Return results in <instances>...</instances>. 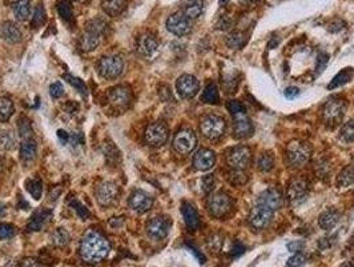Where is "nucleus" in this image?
I'll return each mask as SVG.
<instances>
[{
    "instance_id": "1",
    "label": "nucleus",
    "mask_w": 354,
    "mask_h": 267,
    "mask_svg": "<svg viewBox=\"0 0 354 267\" xmlns=\"http://www.w3.org/2000/svg\"><path fill=\"white\" fill-rule=\"evenodd\" d=\"M111 251V245L99 232H90L83 238L80 243V258L91 264L100 263Z\"/></svg>"
},
{
    "instance_id": "2",
    "label": "nucleus",
    "mask_w": 354,
    "mask_h": 267,
    "mask_svg": "<svg viewBox=\"0 0 354 267\" xmlns=\"http://www.w3.org/2000/svg\"><path fill=\"white\" fill-rule=\"evenodd\" d=\"M311 154V148L308 143L301 141L290 142L285 151V162L289 167L297 169L306 164Z\"/></svg>"
},
{
    "instance_id": "3",
    "label": "nucleus",
    "mask_w": 354,
    "mask_h": 267,
    "mask_svg": "<svg viewBox=\"0 0 354 267\" xmlns=\"http://www.w3.org/2000/svg\"><path fill=\"white\" fill-rule=\"evenodd\" d=\"M346 112V102L341 97H332L322 107V119L329 127L338 126Z\"/></svg>"
},
{
    "instance_id": "4",
    "label": "nucleus",
    "mask_w": 354,
    "mask_h": 267,
    "mask_svg": "<svg viewBox=\"0 0 354 267\" xmlns=\"http://www.w3.org/2000/svg\"><path fill=\"white\" fill-rule=\"evenodd\" d=\"M200 131L209 141H218L225 135L226 122L221 116L209 114L203 116V119L200 120Z\"/></svg>"
},
{
    "instance_id": "5",
    "label": "nucleus",
    "mask_w": 354,
    "mask_h": 267,
    "mask_svg": "<svg viewBox=\"0 0 354 267\" xmlns=\"http://www.w3.org/2000/svg\"><path fill=\"white\" fill-rule=\"evenodd\" d=\"M207 207L212 217L221 219V218L228 217L229 213L232 211L233 201L226 192H213V194L208 198Z\"/></svg>"
},
{
    "instance_id": "6",
    "label": "nucleus",
    "mask_w": 354,
    "mask_h": 267,
    "mask_svg": "<svg viewBox=\"0 0 354 267\" xmlns=\"http://www.w3.org/2000/svg\"><path fill=\"white\" fill-rule=\"evenodd\" d=\"M124 70V60L119 55H108L103 56L97 64V71L101 78L105 79H114L117 78Z\"/></svg>"
},
{
    "instance_id": "7",
    "label": "nucleus",
    "mask_w": 354,
    "mask_h": 267,
    "mask_svg": "<svg viewBox=\"0 0 354 267\" xmlns=\"http://www.w3.org/2000/svg\"><path fill=\"white\" fill-rule=\"evenodd\" d=\"M197 146V137L193 130L183 128L176 134L173 138V147L179 154L186 155L193 151Z\"/></svg>"
},
{
    "instance_id": "8",
    "label": "nucleus",
    "mask_w": 354,
    "mask_h": 267,
    "mask_svg": "<svg viewBox=\"0 0 354 267\" xmlns=\"http://www.w3.org/2000/svg\"><path fill=\"white\" fill-rule=\"evenodd\" d=\"M226 162L234 170H245L251 166L252 151L247 146H239L232 148L226 155Z\"/></svg>"
},
{
    "instance_id": "9",
    "label": "nucleus",
    "mask_w": 354,
    "mask_h": 267,
    "mask_svg": "<svg viewBox=\"0 0 354 267\" xmlns=\"http://www.w3.org/2000/svg\"><path fill=\"white\" fill-rule=\"evenodd\" d=\"M168 127L165 126L164 123L156 122L147 127V130L144 132V139L150 147H161L168 141Z\"/></svg>"
},
{
    "instance_id": "10",
    "label": "nucleus",
    "mask_w": 354,
    "mask_h": 267,
    "mask_svg": "<svg viewBox=\"0 0 354 267\" xmlns=\"http://www.w3.org/2000/svg\"><path fill=\"white\" fill-rule=\"evenodd\" d=\"M119 191L117 184L113 182H103L96 188V201L101 207H111L117 202Z\"/></svg>"
},
{
    "instance_id": "11",
    "label": "nucleus",
    "mask_w": 354,
    "mask_h": 267,
    "mask_svg": "<svg viewBox=\"0 0 354 267\" xmlns=\"http://www.w3.org/2000/svg\"><path fill=\"white\" fill-rule=\"evenodd\" d=\"M167 29L176 37H185L192 29V23L181 11L175 12L167 20Z\"/></svg>"
},
{
    "instance_id": "12",
    "label": "nucleus",
    "mask_w": 354,
    "mask_h": 267,
    "mask_svg": "<svg viewBox=\"0 0 354 267\" xmlns=\"http://www.w3.org/2000/svg\"><path fill=\"white\" fill-rule=\"evenodd\" d=\"M273 214H274L273 210L264 206V205L257 203V205L251 210V214H249V223H251L252 227L257 228V230L268 227L269 223H270L273 219Z\"/></svg>"
},
{
    "instance_id": "13",
    "label": "nucleus",
    "mask_w": 354,
    "mask_h": 267,
    "mask_svg": "<svg viewBox=\"0 0 354 267\" xmlns=\"http://www.w3.org/2000/svg\"><path fill=\"white\" fill-rule=\"evenodd\" d=\"M108 101L116 109H126L132 102V90L126 84H120L109 90Z\"/></svg>"
},
{
    "instance_id": "14",
    "label": "nucleus",
    "mask_w": 354,
    "mask_h": 267,
    "mask_svg": "<svg viewBox=\"0 0 354 267\" xmlns=\"http://www.w3.org/2000/svg\"><path fill=\"white\" fill-rule=\"evenodd\" d=\"M176 90L179 95L184 99H190L196 96L197 92L200 91V82L197 80L196 76L193 75H181L176 82Z\"/></svg>"
},
{
    "instance_id": "15",
    "label": "nucleus",
    "mask_w": 354,
    "mask_h": 267,
    "mask_svg": "<svg viewBox=\"0 0 354 267\" xmlns=\"http://www.w3.org/2000/svg\"><path fill=\"white\" fill-rule=\"evenodd\" d=\"M171 220L167 217H154L147 223V234L149 238L161 241L169 234Z\"/></svg>"
},
{
    "instance_id": "16",
    "label": "nucleus",
    "mask_w": 354,
    "mask_h": 267,
    "mask_svg": "<svg viewBox=\"0 0 354 267\" xmlns=\"http://www.w3.org/2000/svg\"><path fill=\"white\" fill-rule=\"evenodd\" d=\"M257 203L264 205V206L269 207L270 210L276 211V210H279L283 207V203H284L283 192L280 191L279 188H274V187L266 188L265 191H262L261 194H260Z\"/></svg>"
},
{
    "instance_id": "17",
    "label": "nucleus",
    "mask_w": 354,
    "mask_h": 267,
    "mask_svg": "<svg viewBox=\"0 0 354 267\" xmlns=\"http://www.w3.org/2000/svg\"><path fill=\"white\" fill-rule=\"evenodd\" d=\"M159 48V40L154 37L153 34L144 32L137 38L136 42V50L140 55L143 56H152V55L158 51Z\"/></svg>"
},
{
    "instance_id": "18",
    "label": "nucleus",
    "mask_w": 354,
    "mask_h": 267,
    "mask_svg": "<svg viewBox=\"0 0 354 267\" xmlns=\"http://www.w3.org/2000/svg\"><path fill=\"white\" fill-rule=\"evenodd\" d=\"M234 123H233V132L234 137L239 139H247V138L252 137V134L254 131L253 123L247 116V112L240 114V115L233 116Z\"/></svg>"
},
{
    "instance_id": "19",
    "label": "nucleus",
    "mask_w": 354,
    "mask_h": 267,
    "mask_svg": "<svg viewBox=\"0 0 354 267\" xmlns=\"http://www.w3.org/2000/svg\"><path fill=\"white\" fill-rule=\"evenodd\" d=\"M153 205V198L148 195L147 192L141 191V190H136L133 191L131 198H129V206L133 211H136L139 214L147 213L148 210Z\"/></svg>"
},
{
    "instance_id": "20",
    "label": "nucleus",
    "mask_w": 354,
    "mask_h": 267,
    "mask_svg": "<svg viewBox=\"0 0 354 267\" xmlns=\"http://www.w3.org/2000/svg\"><path fill=\"white\" fill-rule=\"evenodd\" d=\"M216 163V154L209 148H201L194 154L193 166L199 171H209Z\"/></svg>"
},
{
    "instance_id": "21",
    "label": "nucleus",
    "mask_w": 354,
    "mask_h": 267,
    "mask_svg": "<svg viewBox=\"0 0 354 267\" xmlns=\"http://www.w3.org/2000/svg\"><path fill=\"white\" fill-rule=\"evenodd\" d=\"M308 195V183L304 179H293L288 187V199L293 205L301 203Z\"/></svg>"
},
{
    "instance_id": "22",
    "label": "nucleus",
    "mask_w": 354,
    "mask_h": 267,
    "mask_svg": "<svg viewBox=\"0 0 354 267\" xmlns=\"http://www.w3.org/2000/svg\"><path fill=\"white\" fill-rule=\"evenodd\" d=\"M0 38L7 43H19L22 40V31L12 22H4L0 27Z\"/></svg>"
},
{
    "instance_id": "23",
    "label": "nucleus",
    "mask_w": 354,
    "mask_h": 267,
    "mask_svg": "<svg viewBox=\"0 0 354 267\" xmlns=\"http://www.w3.org/2000/svg\"><path fill=\"white\" fill-rule=\"evenodd\" d=\"M101 40V35L100 34L95 32L92 29H88L79 39V48L83 51V52H91L95 48H97V46L100 44Z\"/></svg>"
},
{
    "instance_id": "24",
    "label": "nucleus",
    "mask_w": 354,
    "mask_h": 267,
    "mask_svg": "<svg viewBox=\"0 0 354 267\" xmlns=\"http://www.w3.org/2000/svg\"><path fill=\"white\" fill-rule=\"evenodd\" d=\"M181 213H183L184 220H185V224L188 226V228L194 231L200 227V217H199L196 207H194L192 203H183Z\"/></svg>"
},
{
    "instance_id": "25",
    "label": "nucleus",
    "mask_w": 354,
    "mask_h": 267,
    "mask_svg": "<svg viewBox=\"0 0 354 267\" xmlns=\"http://www.w3.org/2000/svg\"><path fill=\"white\" fill-rule=\"evenodd\" d=\"M52 217V211L51 210H37L35 211L29 220L27 230L28 231H40L47 224V222Z\"/></svg>"
},
{
    "instance_id": "26",
    "label": "nucleus",
    "mask_w": 354,
    "mask_h": 267,
    "mask_svg": "<svg viewBox=\"0 0 354 267\" xmlns=\"http://www.w3.org/2000/svg\"><path fill=\"white\" fill-rule=\"evenodd\" d=\"M204 0H183V14L186 18L193 20L203 14Z\"/></svg>"
},
{
    "instance_id": "27",
    "label": "nucleus",
    "mask_w": 354,
    "mask_h": 267,
    "mask_svg": "<svg viewBox=\"0 0 354 267\" xmlns=\"http://www.w3.org/2000/svg\"><path fill=\"white\" fill-rule=\"evenodd\" d=\"M37 155V145L33 139H24L20 146V159L24 163H32Z\"/></svg>"
},
{
    "instance_id": "28",
    "label": "nucleus",
    "mask_w": 354,
    "mask_h": 267,
    "mask_svg": "<svg viewBox=\"0 0 354 267\" xmlns=\"http://www.w3.org/2000/svg\"><path fill=\"white\" fill-rule=\"evenodd\" d=\"M340 213L338 211H336V210H326V211H324V213L320 215V219H319V223H320V227L324 228V230L329 231L332 230V228H334L338 224V222H340Z\"/></svg>"
},
{
    "instance_id": "29",
    "label": "nucleus",
    "mask_w": 354,
    "mask_h": 267,
    "mask_svg": "<svg viewBox=\"0 0 354 267\" xmlns=\"http://www.w3.org/2000/svg\"><path fill=\"white\" fill-rule=\"evenodd\" d=\"M104 12L109 16H117L126 8V0H101Z\"/></svg>"
},
{
    "instance_id": "30",
    "label": "nucleus",
    "mask_w": 354,
    "mask_h": 267,
    "mask_svg": "<svg viewBox=\"0 0 354 267\" xmlns=\"http://www.w3.org/2000/svg\"><path fill=\"white\" fill-rule=\"evenodd\" d=\"M12 10H14L16 19L20 22H24L28 19L29 12H31V2L29 0H16L12 6Z\"/></svg>"
},
{
    "instance_id": "31",
    "label": "nucleus",
    "mask_w": 354,
    "mask_h": 267,
    "mask_svg": "<svg viewBox=\"0 0 354 267\" xmlns=\"http://www.w3.org/2000/svg\"><path fill=\"white\" fill-rule=\"evenodd\" d=\"M353 75H354L353 69L342 70V71H340V73L333 78V80L329 83L328 88H329V90H333V88H337V87H341L343 86V84H346L347 82L353 78Z\"/></svg>"
},
{
    "instance_id": "32",
    "label": "nucleus",
    "mask_w": 354,
    "mask_h": 267,
    "mask_svg": "<svg viewBox=\"0 0 354 267\" xmlns=\"http://www.w3.org/2000/svg\"><path fill=\"white\" fill-rule=\"evenodd\" d=\"M15 112V106L10 97L0 96V122H7Z\"/></svg>"
},
{
    "instance_id": "33",
    "label": "nucleus",
    "mask_w": 354,
    "mask_h": 267,
    "mask_svg": "<svg viewBox=\"0 0 354 267\" xmlns=\"http://www.w3.org/2000/svg\"><path fill=\"white\" fill-rule=\"evenodd\" d=\"M201 101L208 105H216L220 101V94H218V88L215 83H209L205 87Z\"/></svg>"
},
{
    "instance_id": "34",
    "label": "nucleus",
    "mask_w": 354,
    "mask_h": 267,
    "mask_svg": "<svg viewBox=\"0 0 354 267\" xmlns=\"http://www.w3.org/2000/svg\"><path fill=\"white\" fill-rule=\"evenodd\" d=\"M16 147V138L11 131H2L0 132V150L12 151Z\"/></svg>"
},
{
    "instance_id": "35",
    "label": "nucleus",
    "mask_w": 354,
    "mask_h": 267,
    "mask_svg": "<svg viewBox=\"0 0 354 267\" xmlns=\"http://www.w3.org/2000/svg\"><path fill=\"white\" fill-rule=\"evenodd\" d=\"M25 187H27V191L32 195L33 199L39 201L42 198V192H43V183L40 181L39 178H33V179H28L25 182Z\"/></svg>"
},
{
    "instance_id": "36",
    "label": "nucleus",
    "mask_w": 354,
    "mask_h": 267,
    "mask_svg": "<svg viewBox=\"0 0 354 267\" xmlns=\"http://www.w3.org/2000/svg\"><path fill=\"white\" fill-rule=\"evenodd\" d=\"M337 184L340 187H350L354 184V167H346L337 178Z\"/></svg>"
},
{
    "instance_id": "37",
    "label": "nucleus",
    "mask_w": 354,
    "mask_h": 267,
    "mask_svg": "<svg viewBox=\"0 0 354 267\" xmlns=\"http://www.w3.org/2000/svg\"><path fill=\"white\" fill-rule=\"evenodd\" d=\"M51 242L56 247H63L69 242V234L65 228H56L51 235Z\"/></svg>"
},
{
    "instance_id": "38",
    "label": "nucleus",
    "mask_w": 354,
    "mask_h": 267,
    "mask_svg": "<svg viewBox=\"0 0 354 267\" xmlns=\"http://www.w3.org/2000/svg\"><path fill=\"white\" fill-rule=\"evenodd\" d=\"M257 167L262 173H269L274 167V158L270 152H262L257 160Z\"/></svg>"
},
{
    "instance_id": "39",
    "label": "nucleus",
    "mask_w": 354,
    "mask_h": 267,
    "mask_svg": "<svg viewBox=\"0 0 354 267\" xmlns=\"http://www.w3.org/2000/svg\"><path fill=\"white\" fill-rule=\"evenodd\" d=\"M228 181L233 184V186H244L248 182L247 174L244 173V170H232L228 173Z\"/></svg>"
},
{
    "instance_id": "40",
    "label": "nucleus",
    "mask_w": 354,
    "mask_h": 267,
    "mask_svg": "<svg viewBox=\"0 0 354 267\" xmlns=\"http://www.w3.org/2000/svg\"><path fill=\"white\" fill-rule=\"evenodd\" d=\"M247 42V38L243 32H232L226 39V44H228L230 48H234V50H239Z\"/></svg>"
},
{
    "instance_id": "41",
    "label": "nucleus",
    "mask_w": 354,
    "mask_h": 267,
    "mask_svg": "<svg viewBox=\"0 0 354 267\" xmlns=\"http://www.w3.org/2000/svg\"><path fill=\"white\" fill-rule=\"evenodd\" d=\"M340 138L346 143H353L354 142V120L345 123L340 130Z\"/></svg>"
},
{
    "instance_id": "42",
    "label": "nucleus",
    "mask_w": 354,
    "mask_h": 267,
    "mask_svg": "<svg viewBox=\"0 0 354 267\" xmlns=\"http://www.w3.org/2000/svg\"><path fill=\"white\" fill-rule=\"evenodd\" d=\"M57 12L60 15V18L64 22H71L72 20V6L69 3V0H61L60 3L57 4Z\"/></svg>"
},
{
    "instance_id": "43",
    "label": "nucleus",
    "mask_w": 354,
    "mask_h": 267,
    "mask_svg": "<svg viewBox=\"0 0 354 267\" xmlns=\"http://www.w3.org/2000/svg\"><path fill=\"white\" fill-rule=\"evenodd\" d=\"M63 78H64L67 82H68L71 86H73L76 88V90L79 91L80 94L83 95V96H87V86L86 83H84V80L79 79V78H76V76H72L68 75V74H65V75H63Z\"/></svg>"
},
{
    "instance_id": "44",
    "label": "nucleus",
    "mask_w": 354,
    "mask_h": 267,
    "mask_svg": "<svg viewBox=\"0 0 354 267\" xmlns=\"http://www.w3.org/2000/svg\"><path fill=\"white\" fill-rule=\"evenodd\" d=\"M19 134L23 139H29L31 138V134H32V127H31V122H29L28 118L22 116L19 119Z\"/></svg>"
},
{
    "instance_id": "45",
    "label": "nucleus",
    "mask_w": 354,
    "mask_h": 267,
    "mask_svg": "<svg viewBox=\"0 0 354 267\" xmlns=\"http://www.w3.org/2000/svg\"><path fill=\"white\" fill-rule=\"evenodd\" d=\"M46 10H44L43 4H39L35 10V14H33L32 18V27L33 28H37V27H42V25L46 23Z\"/></svg>"
},
{
    "instance_id": "46",
    "label": "nucleus",
    "mask_w": 354,
    "mask_h": 267,
    "mask_svg": "<svg viewBox=\"0 0 354 267\" xmlns=\"http://www.w3.org/2000/svg\"><path fill=\"white\" fill-rule=\"evenodd\" d=\"M228 110L229 112H230V115L232 116H236V115H240V114H244V112H247V109H245V106L241 103V102L239 101H230L228 103Z\"/></svg>"
},
{
    "instance_id": "47",
    "label": "nucleus",
    "mask_w": 354,
    "mask_h": 267,
    "mask_svg": "<svg viewBox=\"0 0 354 267\" xmlns=\"http://www.w3.org/2000/svg\"><path fill=\"white\" fill-rule=\"evenodd\" d=\"M216 186V179L213 175H207L201 179V190L204 194H209Z\"/></svg>"
},
{
    "instance_id": "48",
    "label": "nucleus",
    "mask_w": 354,
    "mask_h": 267,
    "mask_svg": "<svg viewBox=\"0 0 354 267\" xmlns=\"http://www.w3.org/2000/svg\"><path fill=\"white\" fill-rule=\"evenodd\" d=\"M69 206L72 207V209H75V211L77 213V215H79L82 219H87V218H90V211L86 209V207L83 206L82 203L79 202V201H76V199H73V201H71L69 202Z\"/></svg>"
},
{
    "instance_id": "49",
    "label": "nucleus",
    "mask_w": 354,
    "mask_h": 267,
    "mask_svg": "<svg viewBox=\"0 0 354 267\" xmlns=\"http://www.w3.org/2000/svg\"><path fill=\"white\" fill-rule=\"evenodd\" d=\"M16 234V227L8 223H0V239L12 238Z\"/></svg>"
},
{
    "instance_id": "50",
    "label": "nucleus",
    "mask_w": 354,
    "mask_h": 267,
    "mask_svg": "<svg viewBox=\"0 0 354 267\" xmlns=\"http://www.w3.org/2000/svg\"><path fill=\"white\" fill-rule=\"evenodd\" d=\"M305 260H306V258H305L304 254H301V253L294 254V255H292L289 259H288V262H286V267H301L305 263Z\"/></svg>"
},
{
    "instance_id": "51",
    "label": "nucleus",
    "mask_w": 354,
    "mask_h": 267,
    "mask_svg": "<svg viewBox=\"0 0 354 267\" xmlns=\"http://www.w3.org/2000/svg\"><path fill=\"white\" fill-rule=\"evenodd\" d=\"M63 94H64V87H63V84L59 83V82L51 84L50 86V95L51 96L55 97V99H57V97L63 96Z\"/></svg>"
},
{
    "instance_id": "52",
    "label": "nucleus",
    "mask_w": 354,
    "mask_h": 267,
    "mask_svg": "<svg viewBox=\"0 0 354 267\" xmlns=\"http://www.w3.org/2000/svg\"><path fill=\"white\" fill-rule=\"evenodd\" d=\"M328 60H329V56L326 54H321L319 56V60H317V65H316V75H320V74L325 70L326 64H328Z\"/></svg>"
},
{
    "instance_id": "53",
    "label": "nucleus",
    "mask_w": 354,
    "mask_h": 267,
    "mask_svg": "<svg viewBox=\"0 0 354 267\" xmlns=\"http://www.w3.org/2000/svg\"><path fill=\"white\" fill-rule=\"evenodd\" d=\"M244 253H245V246L241 242H236L232 246V249H230V255L234 256V258L243 255Z\"/></svg>"
},
{
    "instance_id": "54",
    "label": "nucleus",
    "mask_w": 354,
    "mask_h": 267,
    "mask_svg": "<svg viewBox=\"0 0 354 267\" xmlns=\"http://www.w3.org/2000/svg\"><path fill=\"white\" fill-rule=\"evenodd\" d=\"M284 95H285V97H288V99H296V97L300 95V90H298L297 87H288L285 90V92H284Z\"/></svg>"
},
{
    "instance_id": "55",
    "label": "nucleus",
    "mask_w": 354,
    "mask_h": 267,
    "mask_svg": "<svg viewBox=\"0 0 354 267\" xmlns=\"http://www.w3.org/2000/svg\"><path fill=\"white\" fill-rule=\"evenodd\" d=\"M20 267H42V264L36 259H32V258H25V259L22 260Z\"/></svg>"
},
{
    "instance_id": "56",
    "label": "nucleus",
    "mask_w": 354,
    "mask_h": 267,
    "mask_svg": "<svg viewBox=\"0 0 354 267\" xmlns=\"http://www.w3.org/2000/svg\"><path fill=\"white\" fill-rule=\"evenodd\" d=\"M57 138H59V141H60L63 145H65V143L69 141V134L64 130H59L57 131Z\"/></svg>"
},
{
    "instance_id": "57",
    "label": "nucleus",
    "mask_w": 354,
    "mask_h": 267,
    "mask_svg": "<svg viewBox=\"0 0 354 267\" xmlns=\"http://www.w3.org/2000/svg\"><path fill=\"white\" fill-rule=\"evenodd\" d=\"M302 247H304V243L302 242H290L289 245H288V249H289L290 251H301Z\"/></svg>"
},
{
    "instance_id": "58",
    "label": "nucleus",
    "mask_w": 354,
    "mask_h": 267,
    "mask_svg": "<svg viewBox=\"0 0 354 267\" xmlns=\"http://www.w3.org/2000/svg\"><path fill=\"white\" fill-rule=\"evenodd\" d=\"M232 25V23H230V20H228L226 18H221V20L217 23V28L220 29H226L229 28Z\"/></svg>"
},
{
    "instance_id": "59",
    "label": "nucleus",
    "mask_w": 354,
    "mask_h": 267,
    "mask_svg": "<svg viewBox=\"0 0 354 267\" xmlns=\"http://www.w3.org/2000/svg\"><path fill=\"white\" fill-rule=\"evenodd\" d=\"M189 250H190V251H192V254H193V255H196V258H197V259H199V262H200V263H204V262H205V256L203 255V254H201V253H199V250H196V249H194V247H189Z\"/></svg>"
},
{
    "instance_id": "60",
    "label": "nucleus",
    "mask_w": 354,
    "mask_h": 267,
    "mask_svg": "<svg viewBox=\"0 0 354 267\" xmlns=\"http://www.w3.org/2000/svg\"><path fill=\"white\" fill-rule=\"evenodd\" d=\"M241 3H245V4H251V3H254L256 0H240Z\"/></svg>"
},
{
    "instance_id": "61",
    "label": "nucleus",
    "mask_w": 354,
    "mask_h": 267,
    "mask_svg": "<svg viewBox=\"0 0 354 267\" xmlns=\"http://www.w3.org/2000/svg\"><path fill=\"white\" fill-rule=\"evenodd\" d=\"M228 2H229V0H220V4H221V6H225V4L228 3Z\"/></svg>"
},
{
    "instance_id": "62",
    "label": "nucleus",
    "mask_w": 354,
    "mask_h": 267,
    "mask_svg": "<svg viewBox=\"0 0 354 267\" xmlns=\"http://www.w3.org/2000/svg\"><path fill=\"white\" fill-rule=\"evenodd\" d=\"M3 170V159L0 158V171Z\"/></svg>"
},
{
    "instance_id": "63",
    "label": "nucleus",
    "mask_w": 354,
    "mask_h": 267,
    "mask_svg": "<svg viewBox=\"0 0 354 267\" xmlns=\"http://www.w3.org/2000/svg\"><path fill=\"white\" fill-rule=\"evenodd\" d=\"M77 2H80V3H87V2H90V0H77Z\"/></svg>"
},
{
    "instance_id": "64",
    "label": "nucleus",
    "mask_w": 354,
    "mask_h": 267,
    "mask_svg": "<svg viewBox=\"0 0 354 267\" xmlns=\"http://www.w3.org/2000/svg\"><path fill=\"white\" fill-rule=\"evenodd\" d=\"M343 267H351V266H350V264H345V266H343Z\"/></svg>"
}]
</instances>
